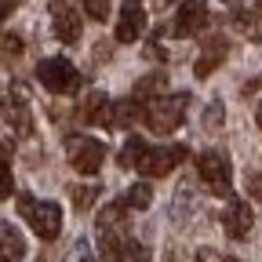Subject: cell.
I'll return each mask as SVG.
<instances>
[{"label":"cell","mask_w":262,"mask_h":262,"mask_svg":"<svg viewBox=\"0 0 262 262\" xmlns=\"http://www.w3.org/2000/svg\"><path fill=\"white\" fill-rule=\"evenodd\" d=\"M37 80L51 91V95H73L80 88V73L70 58H44L37 66Z\"/></svg>","instance_id":"cell-4"},{"label":"cell","mask_w":262,"mask_h":262,"mask_svg":"<svg viewBox=\"0 0 262 262\" xmlns=\"http://www.w3.org/2000/svg\"><path fill=\"white\" fill-rule=\"evenodd\" d=\"M73 258H77V262H95V255H91L88 241H77V248H73Z\"/></svg>","instance_id":"cell-26"},{"label":"cell","mask_w":262,"mask_h":262,"mask_svg":"<svg viewBox=\"0 0 262 262\" xmlns=\"http://www.w3.org/2000/svg\"><path fill=\"white\" fill-rule=\"evenodd\" d=\"M124 204H127V208H135V211L149 208V204H153V189H149V182H135V186L124 193Z\"/></svg>","instance_id":"cell-17"},{"label":"cell","mask_w":262,"mask_h":262,"mask_svg":"<svg viewBox=\"0 0 262 262\" xmlns=\"http://www.w3.org/2000/svg\"><path fill=\"white\" fill-rule=\"evenodd\" d=\"M248 193L255 196V201H262V175H251L248 179Z\"/></svg>","instance_id":"cell-27"},{"label":"cell","mask_w":262,"mask_h":262,"mask_svg":"<svg viewBox=\"0 0 262 262\" xmlns=\"http://www.w3.org/2000/svg\"><path fill=\"white\" fill-rule=\"evenodd\" d=\"M226 4H237V0H226Z\"/></svg>","instance_id":"cell-33"},{"label":"cell","mask_w":262,"mask_h":262,"mask_svg":"<svg viewBox=\"0 0 262 262\" xmlns=\"http://www.w3.org/2000/svg\"><path fill=\"white\" fill-rule=\"evenodd\" d=\"M18 215L33 226V233L40 241H55L62 233V208L55 201H33V193L18 196Z\"/></svg>","instance_id":"cell-1"},{"label":"cell","mask_w":262,"mask_h":262,"mask_svg":"<svg viewBox=\"0 0 262 262\" xmlns=\"http://www.w3.org/2000/svg\"><path fill=\"white\" fill-rule=\"evenodd\" d=\"M255 120H258V127H262V106H258V110H255Z\"/></svg>","instance_id":"cell-29"},{"label":"cell","mask_w":262,"mask_h":262,"mask_svg":"<svg viewBox=\"0 0 262 262\" xmlns=\"http://www.w3.org/2000/svg\"><path fill=\"white\" fill-rule=\"evenodd\" d=\"M164 73H153V77H142L139 80V88H135V102L139 98H157V95H164Z\"/></svg>","instance_id":"cell-18"},{"label":"cell","mask_w":262,"mask_h":262,"mask_svg":"<svg viewBox=\"0 0 262 262\" xmlns=\"http://www.w3.org/2000/svg\"><path fill=\"white\" fill-rule=\"evenodd\" d=\"M189 211H193V193H189V189L182 186V193H175V204H171V215L186 222V219H189Z\"/></svg>","instance_id":"cell-20"},{"label":"cell","mask_w":262,"mask_h":262,"mask_svg":"<svg viewBox=\"0 0 262 262\" xmlns=\"http://www.w3.org/2000/svg\"><path fill=\"white\" fill-rule=\"evenodd\" d=\"M18 4H22V0H0V18H4V15H11Z\"/></svg>","instance_id":"cell-28"},{"label":"cell","mask_w":262,"mask_h":262,"mask_svg":"<svg viewBox=\"0 0 262 262\" xmlns=\"http://www.w3.org/2000/svg\"><path fill=\"white\" fill-rule=\"evenodd\" d=\"M66 153H70V168L80 171V175H95L106 160V146L98 139H84V135L66 139Z\"/></svg>","instance_id":"cell-5"},{"label":"cell","mask_w":262,"mask_h":262,"mask_svg":"<svg viewBox=\"0 0 262 262\" xmlns=\"http://www.w3.org/2000/svg\"><path fill=\"white\" fill-rule=\"evenodd\" d=\"M219 262H237V258H229V255H219Z\"/></svg>","instance_id":"cell-30"},{"label":"cell","mask_w":262,"mask_h":262,"mask_svg":"<svg viewBox=\"0 0 262 262\" xmlns=\"http://www.w3.org/2000/svg\"><path fill=\"white\" fill-rule=\"evenodd\" d=\"M84 11L91 15V22H106L110 18V0H84Z\"/></svg>","instance_id":"cell-22"},{"label":"cell","mask_w":262,"mask_h":262,"mask_svg":"<svg viewBox=\"0 0 262 262\" xmlns=\"http://www.w3.org/2000/svg\"><path fill=\"white\" fill-rule=\"evenodd\" d=\"M70 193H73V204H77V211H91V208H95V201H98V193H102V189H98V186L91 182V186H73Z\"/></svg>","instance_id":"cell-19"},{"label":"cell","mask_w":262,"mask_h":262,"mask_svg":"<svg viewBox=\"0 0 262 262\" xmlns=\"http://www.w3.org/2000/svg\"><path fill=\"white\" fill-rule=\"evenodd\" d=\"M186 157H189L186 146H153V149L142 153L135 171H142L146 179H164V175H171V168H179Z\"/></svg>","instance_id":"cell-6"},{"label":"cell","mask_w":262,"mask_h":262,"mask_svg":"<svg viewBox=\"0 0 262 262\" xmlns=\"http://www.w3.org/2000/svg\"><path fill=\"white\" fill-rule=\"evenodd\" d=\"M149 149V142L146 139H139V135H131L124 146H120V153H117V164L120 168H139V160H142V153Z\"/></svg>","instance_id":"cell-16"},{"label":"cell","mask_w":262,"mask_h":262,"mask_svg":"<svg viewBox=\"0 0 262 262\" xmlns=\"http://www.w3.org/2000/svg\"><path fill=\"white\" fill-rule=\"evenodd\" d=\"M124 222H127V204L113 201L110 208L98 211V233H124Z\"/></svg>","instance_id":"cell-14"},{"label":"cell","mask_w":262,"mask_h":262,"mask_svg":"<svg viewBox=\"0 0 262 262\" xmlns=\"http://www.w3.org/2000/svg\"><path fill=\"white\" fill-rule=\"evenodd\" d=\"M22 51H26V44H22V37H15V33H8V37L0 40V55H4L8 62H15Z\"/></svg>","instance_id":"cell-21"},{"label":"cell","mask_w":262,"mask_h":262,"mask_svg":"<svg viewBox=\"0 0 262 262\" xmlns=\"http://www.w3.org/2000/svg\"><path fill=\"white\" fill-rule=\"evenodd\" d=\"M135 120H142V110H139L135 98H124V102L110 106V127H131Z\"/></svg>","instance_id":"cell-15"},{"label":"cell","mask_w":262,"mask_h":262,"mask_svg":"<svg viewBox=\"0 0 262 262\" xmlns=\"http://www.w3.org/2000/svg\"><path fill=\"white\" fill-rule=\"evenodd\" d=\"M142 29H146V15H142V8L131 0V4H124L120 8V22H117V40L120 44H135L139 37H142Z\"/></svg>","instance_id":"cell-10"},{"label":"cell","mask_w":262,"mask_h":262,"mask_svg":"<svg viewBox=\"0 0 262 262\" xmlns=\"http://www.w3.org/2000/svg\"><path fill=\"white\" fill-rule=\"evenodd\" d=\"M160 4H175V0H160Z\"/></svg>","instance_id":"cell-31"},{"label":"cell","mask_w":262,"mask_h":262,"mask_svg":"<svg viewBox=\"0 0 262 262\" xmlns=\"http://www.w3.org/2000/svg\"><path fill=\"white\" fill-rule=\"evenodd\" d=\"M11 193H15V175L8 164H0V201H8Z\"/></svg>","instance_id":"cell-23"},{"label":"cell","mask_w":262,"mask_h":262,"mask_svg":"<svg viewBox=\"0 0 262 262\" xmlns=\"http://www.w3.org/2000/svg\"><path fill=\"white\" fill-rule=\"evenodd\" d=\"M51 29L62 44H77L80 40V15L73 11V4H66V0H51Z\"/></svg>","instance_id":"cell-8"},{"label":"cell","mask_w":262,"mask_h":262,"mask_svg":"<svg viewBox=\"0 0 262 262\" xmlns=\"http://www.w3.org/2000/svg\"><path fill=\"white\" fill-rule=\"evenodd\" d=\"M110 106H113V102H110L102 91H91L84 102H80V113H77V117H80L84 124H106V127H110Z\"/></svg>","instance_id":"cell-13"},{"label":"cell","mask_w":262,"mask_h":262,"mask_svg":"<svg viewBox=\"0 0 262 262\" xmlns=\"http://www.w3.org/2000/svg\"><path fill=\"white\" fill-rule=\"evenodd\" d=\"M168 262H175V258H168Z\"/></svg>","instance_id":"cell-34"},{"label":"cell","mask_w":262,"mask_h":262,"mask_svg":"<svg viewBox=\"0 0 262 262\" xmlns=\"http://www.w3.org/2000/svg\"><path fill=\"white\" fill-rule=\"evenodd\" d=\"M226 51H229V44H226V37H211L208 44H204V55L201 58H196L193 62V73L196 77H211L215 70H219V66H222V58H226Z\"/></svg>","instance_id":"cell-11"},{"label":"cell","mask_w":262,"mask_h":262,"mask_svg":"<svg viewBox=\"0 0 262 262\" xmlns=\"http://www.w3.org/2000/svg\"><path fill=\"white\" fill-rule=\"evenodd\" d=\"M26 258V237L11 222H0V262H22Z\"/></svg>","instance_id":"cell-12"},{"label":"cell","mask_w":262,"mask_h":262,"mask_svg":"<svg viewBox=\"0 0 262 262\" xmlns=\"http://www.w3.org/2000/svg\"><path fill=\"white\" fill-rule=\"evenodd\" d=\"M186 102H189V95H157L142 106V120L157 135H171L186 117Z\"/></svg>","instance_id":"cell-2"},{"label":"cell","mask_w":262,"mask_h":262,"mask_svg":"<svg viewBox=\"0 0 262 262\" xmlns=\"http://www.w3.org/2000/svg\"><path fill=\"white\" fill-rule=\"evenodd\" d=\"M208 18H211L208 0H182V8L171 22V37H196L208 26Z\"/></svg>","instance_id":"cell-7"},{"label":"cell","mask_w":262,"mask_h":262,"mask_svg":"<svg viewBox=\"0 0 262 262\" xmlns=\"http://www.w3.org/2000/svg\"><path fill=\"white\" fill-rule=\"evenodd\" d=\"M233 26H237L241 33H248V37H255V22H251L248 11H233Z\"/></svg>","instance_id":"cell-24"},{"label":"cell","mask_w":262,"mask_h":262,"mask_svg":"<svg viewBox=\"0 0 262 262\" xmlns=\"http://www.w3.org/2000/svg\"><path fill=\"white\" fill-rule=\"evenodd\" d=\"M196 171H201L208 193H215V196H229V193H233V171H229V157L226 153H219V149L201 153V157H196Z\"/></svg>","instance_id":"cell-3"},{"label":"cell","mask_w":262,"mask_h":262,"mask_svg":"<svg viewBox=\"0 0 262 262\" xmlns=\"http://www.w3.org/2000/svg\"><path fill=\"white\" fill-rule=\"evenodd\" d=\"M258 15H262V0H258Z\"/></svg>","instance_id":"cell-32"},{"label":"cell","mask_w":262,"mask_h":262,"mask_svg":"<svg viewBox=\"0 0 262 262\" xmlns=\"http://www.w3.org/2000/svg\"><path fill=\"white\" fill-rule=\"evenodd\" d=\"M222 226H226V237L229 241H248L251 226H255V215H251L248 201H229L226 211H222Z\"/></svg>","instance_id":"cell-9"},{"label":"cell","mask_w":262,"mask_h":262,"mask_svg":"<svg viewBox=\"0 0 262 262\" xmlns=\"http://www.w3.org/2000/svg\"><path fill=\"white\" fill-rule=\"evenodd\" d=\"M204 124H208V127H219V124H222V102H219V98H215V102L208 106V113H204Z\"/></svg>","instance_id":"cell-25"}]
</instances>
